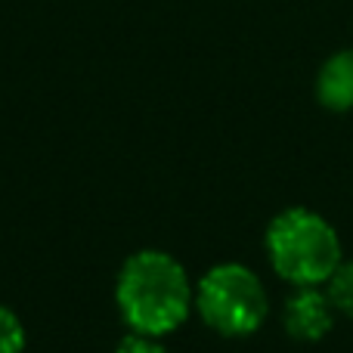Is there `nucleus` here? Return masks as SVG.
<instances>
[{
	"label": "nucleus",
	"instance_id": "obj_1",
	"mask_svg": "<svg viewBox=\"0 0 353 353\" xmlns=\"http://www.w3.org/2000/svg\"><path fill=\"white\" fill-rule=\"evenodd\" d=\"M115 307L128 332L168 338L192 316L195 282L165 248H140L115 276Z\"/></svg>",
	"mask_w": 353,
	"mask_h": 353
},
{
	"label": "nucleus",
	"instance_id": "obj_2",
	"mask_svg": "<svg viewBox=\"0 0 353 353\" xmlns=\"http://www.w3.org/2000/svg\"><path fill=\"white\" fill-rule=\"evenodd\" d=\"M263 251L273 273L294 288L325 285L344 261L335 226L310 208L276 214L263 232Z\"/></svg>",
	"mask_w": 353,
	"mask_h": 353
},
{
	"label": "nucleus",
	"instance_id": "obj_7",
	"mask_svg": "<svg viewBox=\"0 0 353 353\" xmlns=\"http://www.w3.org/2000/svg\"><path fill=\"white\" fill-rule=\"evenodd\" d=\"M28 347V332L25 323L12 307L0 304V353H25Z\"/></svg>",
	"mask_w": 353,
	"mask_h": 353
},
{
	"label": "nucleus",
	"instance_id": "obj_4",
	"mask_svg": "<svg viewBox=\"0 0 353 353\" xmlns=\"http://www.w3.org/2000/svg\"><path fill=\"white\" fill-rule=\"evenodd\" d=\"M282 325H285L288 338H294V341H323L335 325V307H332L329 294L319 285L294 288L292 298L282 307Z\"/></svg>",
	"mask_w": 353,
	"mask_h": 353
},
{
	"label": "nucleus",
	"instance_id": "obj_6",
	"mask_svg": "<svg viewBox=\"0 0 353 353\" xmlns=\"http://www.w3.org/2000/svg\"><path fill=\"white\" fill-rule=\"evenodd\" d=\"M325 294H329L335 313L353 319V261H341V267L325 282Z\"/></svg>",
	"mask_w": 353,
	"mask_h": 353
},
{
	"label": "nucleus",
	"instance_id": "obj_8",
	"mask_svg": "<svg viewBox=\"0 0 353 353\" xmlns=\"http://www.w3.org/2000/svg\"><path fill=\"white\" fill-rule=\"evenodd\" d=\"M115 353H168L165 338H152V335H137V332H128V335L118 341Z\"/></svg>",
	"mask_w": 353,
	"mask_h": 353
},
{
	"label": "nucleus",
	"instance_id": "obj_3",
	"mask_svg": "<svg viewBox=\"0 0 353 353\" xmlns=\"http://www.w3.org/2000/svg\"><path fill=\"white\" fill-rule=\"evenodd\" d=\"M195 313L223 338H248L267 323L270 294L261 276L236 261L214 263L195 282Z\"/></svg>",
	"mask_w": 353,
	"mask_h": 353
},
{
	"label": "nucleus",
	"instance_id": "obj_5",
	"mask_svg": "<svg viewBox=\"0 0 353 353\" xmlns=\"http://www.w3.org/2000/svg\"><path fill=\"white\" fill-rule=\"evenodd\" d=\"M316 99L329 112L353 109V50H338L316 74Z\"/></svg>",
	"mask_w": 353,
	"mask_h": 353
}]
</instances>
